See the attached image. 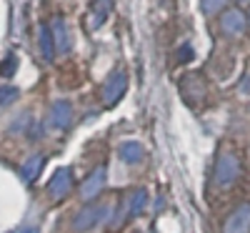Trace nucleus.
<instances>
[{
    "mask_svg": "<svg viewBox=\"0 0 250 233\" xmlns=\"http://www.w3.org/2000/svg\"><path fill=\"white\" fill-rule=\"evenodd\" d=\"M70 120H73V108H70V103H68V100L53 103V108H50V123L55 125V128H58V131L68 128Z\"/></svg>",
    "mask_w": 250,
    "mask_h": 233,
    "instance_id": "obj_8",
    "label": "nucleus"
},
{
    "mask_svg": "<svg viewBox=\"0 0 250 233\" xmlns=\"http://www.w3.org/2000/svg\"><path fill=\"white\" fill-rule=\"evenodd\" d=\"M193 48H190V43H183L180 48H178V53H175V58H178V63H190L193 60Z\"/></svg>",
    "mask_w": 250,
    "mask_h": 233,
    "instance_id": "obj_18",
    "label": "nucleus"
},
{
    "mask_svg": "<svg viewBox=\"0 0 250 233\" xmlns=\"http://www.w3.org/2000/svg\"><path fill=\"white\" fill-rule=\"evenodd\" d=\"M105 213H108V208H105V206L90 203V206L80 208L78 213H75V218H73V228H75V231H90L95 223H100L103 218H105Z\"/></svg>",
    "mask_w": 250,
    "mask_h": 233,
    "instance_id": "obj_2",
    "label": "nucleus"
},
{
    "mask_svg": "<svg viewBox=\"0 0 250 233\" xmlns=\"http://www.w3.org/2000/svg\"><path fill=\"white\" fill-rule=\"evenodd\" d=\"M110 3L113 0H93L90 3V23H93V28H100L103 23H105V18H108V13H110Z\"/></svg>",
    "mask_w": 250,
    "mask_h": 233,
    "instance_id": "obj_13",
    "label": "nucleus"
},
{
    "mask_svg": "<svg viewBox=\"0 0 250 233\" xmlns=\"http://www.w3.org/2000/svg\"><path fill=\"white\" fill-rule=\"evenodd\" d=\"M15 70H18V55L10 53V55H5L3 66H0V73H3V78H13Z\"/></svg>",
    "mask_w": 250,
    "mask_h": 233,
    "instance_id": "obj_15",
    "label": "nucleus"
},
{
    "mask_svg": "<svg viewBox=\"0 0 250 233\" xmlns=\"http://www.w3.org/2000/svg\"><path fill=\"white\" fill-rule=\"evenodd\" d=\"M238 173H240V163H238V158H235L233 153H223V156L218 158V163H215L213 181H215V186L228 188V186H233V183H235Z\"/></svg>",
    "mask_w": 250,
    "mask_h": 233,
    "instance_id": "obj_1",
    "label": "nucleus"
},
{
    "mask_svg": "<svg viewBox=\"0 0 250 233\" xmlns=\"http://www.w3.org/2000/svg\"><path fill=\"white\" fill-rule=\"evenodd\" d=\"M245 15L238 10V8H230V10H225L223 13V18H220V28H223V33L225 35H230V38H235V35H243L245 33Z\"/></svg>",
    "mask_w": 250,
    "mask_h": 233,
    "instance_id": "obj_6",
    "label": "nucleus"
},
{
    "mask_svg": "<svg viewBox=\"0 0 250 233\" xmlns=\"http://www.w3.org/2000/svg\"><path fill=\"white\" fill-rule=\"evenodd\" d=\"M238 3H245V0H238Z\"/></svg>",
    "mask_w": 250,
    "mask_h": 233,
    "instance_id": "obj_20",
    "label": "nucleus"
},
{
    "mask_svg": "<svg viewBox=\"0 0 250 233\" xmlns=\"http://www.w3.org/2000/svg\"><path fill=\"white\" fill-rule=\"evenodd\" d=\"M38 43H40V55L43 60H53L55 53H58V46H55V35H53V28L50 25H43L38 30Z\"/></svg>",
    "mask_w": 250,
    "mask_h": 233,
    "instance_id": "obj_9",
    "label": "nucleus"
},
{
    "mask_svg": "<svg viewBox=\"0 0 250 233\" xmlns=\"http://www.w3.org/2000/svg\"><path fill=\"white\" fill-rule=\"evenodd\" d=\"M225 3H228V0H200V8H203L205 15H213V13H218Z\"/></svg>",
    "mask_w": 250,
    "mask_h": 233,
    "instance_id": "obj_16",
    "label": "nucleus"
},
{
    "mask_svg": "<svg viewBox=\"0 0 250 233\" xmlns=\"http://www.w3.org/2000/svg\"><path fill=\"white\" fill-rule=\"evenodd\" d=\"M125 91H128V75H125L123 70H115L108 80H105V86H103V103L105 105H115Z\"/></svg>",
    "mask_w": 250,
    "mask_h": 233,
    "instance_id": "obj_3",
    "label": "nucleus"
},
{
    "mask_svg": "<svg viewBox=\"0 0 250 233\" xmlns=\"http://www.w3.org/2000/svg\"><path fill=\"white\" fill-rule=\"evenodd\" d=\"M53 35H55L58 53H68L70 50V35H68V25H65V20H62V18L53 20Z\"/></svg>",
    "mask_w": 250,
    "mask_h": 233,
    "instance_id": "obj_12",
    "label": "nucleus"
},
{
    "mask_svg": "<svg viewBox=\"0 0 250 233\" xmlns=\"http://www.w3.org/2000/svg\"><path fill=\"white\" fill-rule=\"evenodd\" d=\"M20 233H40V231H38V226H28V228H23Z\"/></svg>",
    "mask_w": 250,
    "mask_h": 233,
    "instance_id": "obj_19",
    "label": "nucleus"
},
{
    "mask_svg": "<svg viewBox=\"0 0 250 233\" xmlns=\"http://www.w3.org/2000/svg\"><path fill=\"white\" fill-rule=\"evenodd\" d=\"M18 95H20V91H18V88H13V86H3V88H0V105L13 103Z\"/></svg>",
    "mask_w": 250,
    "mask_h": 233,
    "instance_id": "obj_17",
    "label": "nucleus"
},
{
    "mask_svg": "<svg viewBox=\"0 0 250 233\" xmlns=\"http://www.w3.org/2000/svg\"><path fill=\"white\" fill-rule=\"evenodd\" d=\"M103 188H105V165H98L95 171L85 178V183H83L80 196H83V201H90L100 193Z\"/></svg>",
    "mask_w": 250,
    "mask_h": 233,
    "instance_id": "obj_7",
    "label": "nucleus"
},
{
    "mask_svg": "<svg viewBox=\"0 0 250 233\" xmlns=\"http://www.w3.org/2000/svg\"><path fill=\"white\" fill-rule=\"evenodd\" d=\"M145 206H148V190H145V188L133 190V196L128 201V216H138Z\"/></svg>",
    "mask_w": 250,
    "mask_h": 233,
    "instance_id": "obj_14",
    "label": "nucleus"
},
{
    "mask_svg": "<svg viewBox=\"0 0 250 233\" xmlns=\"http://www.w3.org/2000/svg\"><path fill=\"white\" fill-rule=\"evenodd\" d=\"M248 231H250V203H243L225 221L223 233H248Z\"/></svg>",
    "mask_w": 250,
    "mask_h": 233,
    "instance_id": "obj_5",
    "label": "nucleus"
},
{
    "mask_svg": "<svg viewBox=\"0 0 250 233\" xmlns=\"http://www.w3.org/2000/svg\"><path fill=\"white\" fill-rule=\"evenodd\" d=\"M43 165H45V156H30L25 163H23V168H20V176H23V181L25 183H33L38 176H40V171H43Z\"/></svg>",
    "mask_w": 250,
    "mask_h": 233,
    "instance_id": "obj_10",
    "label": "nucleus"
},
{
    "mask_svg": "<svg viewBox=\"0 0 250 233\" xmlns=\"http://www.w3.org/2000/svg\"><path fill=\"white\" fill-rule=\"evenodd\" d=\"M120 158H123V163H130V165H135V163H140L143 161V156H145V151H143V145L138 143V140H125L123 145H120Z\"/></svg>",
    "mask_w": 250,
    "mask_h": 233,
    "instance_id": "obj_11",
    "label": "nucleus"
},
{
    "mask_svg": "<svg viewBox=\"0 0 250 233\" xmlns=\"http://www.w3.org/2000/svg\"><path fill=\"white\" fill-rule=\"evenodd\" d=\"M70 188H73V171L70 168H58V171L53 173V178H50V186H48L50 198H55V201L65 198L70 193Z\"/></svg>",
    "mask_w": 250,
    "mask_h": 233,
    "instance_id": "obj_4",
    "label": "nucleus"
}]
</instances>
